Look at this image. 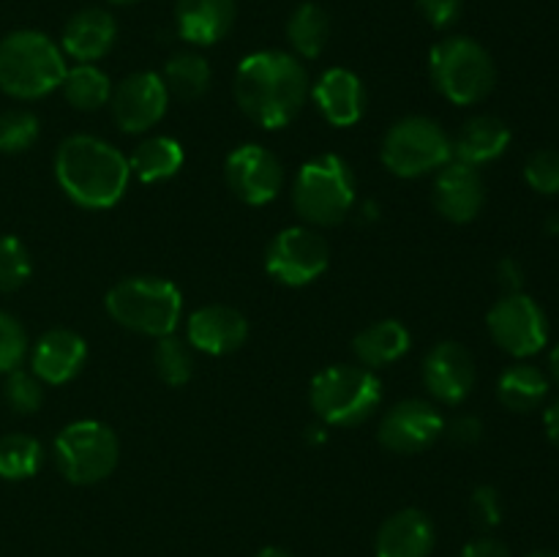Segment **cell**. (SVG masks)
Segmentation results:
<instances>
[{
	"label": "cell",
	"mask_w": 559,
	"mask_h": 557,
	"mask_svg": "<svg viewBox=\"0 0 559 557\" xmlns=\"http://www.w3.org/2000/svg\"><path fill=\"white\" fill-rule=\"evenodd\" d=\"M233 91L246 118L262 129H284L300 115L311 87L309 74L295 55L260 49L240 60Z\"/></svg>",
	"instance_id": "6da1fadb"
},
{
	"label": "cell",
	"mask_w": 559,
	"mask_h": 557,
	"mask_svg": "<svg viewBox=\"0 0 559 557\" xmlns=\"http://www.w3.org/2000/svg\"><path fill=\"white\" fill-rule=\"evenodd\" d=\"M55 178L71 202L104 211L123 200L129 189V158L93 134H71L55 153Z\"/></svg>",
	"instance_id": "7a4b0ae2"
},
{
	"label": "cell",
	"mask_w": 559,
	"mask_h": 557,
	"mask_svg": "<svg viewBox=\"0 0 559 557\" xmlns=\"http://www.w3.org/2000/svg\"><path fill=\"white\" fill-rule=\"evenodd\" d=\"M66 55L47 33L14 31L0 42V91L11 98H41L58 91L66 76Z\"/></svg>",
	"instance_id": "3957f363"
},
{
	"label": "cell",
	"mask_w": 559,
	"mask_h": 557,
	"mask_svg": "<svg viewBox=\"0 0 559 557\" xmlns=\"http://www.w3.org/2000/svg\"><path fill=\"white\" fill-rule=\"evenodd\" d=\"M104 309L126 331L162 339L178 328L183 317V295L167 278L129 276L109 287Z\"/></svg>",
	"instance_id": "277c9868"
},
{
	"label": "cell",
	"mask_w": 559,
	"mask_h": 557,
	"mask_svg": "<svg viewBox=\"0 0 559 557\" xmlns=\"http://www.w3.org/2000/svg\"><path fill=\"white\" fill-rule=\"evenodd\" d=\"M429 74L437 91L459 107L484 102L497 85V66L489 49L469 36H448L435 44Z\"/></svg>",
	"instance_id": "5b68a950"
},
{
	"label": "cell",
	"mask_w": 559,
	"mask_h": 557,
	"mask_svg": "<svg viewBox=\"0 0 559 557\" xmlns=\"http://www.w3.org/2000/svg\"><path fill=\"white\" fill-rule=\"evenodd\" d=\"M293 205L314 227H336L355 205V175L336 153H322L300 167L293 186Z\"/></svg>",
	"instance_id": "8992f818"
},
{
	"label": "cell",
	"mask_w": 559,
	"mask_h": 557,
	"mask_svg": "<svg viewBox=\"0 0 559 557\" xmlns=\"http://www.w3.org/2000/svg\"><path fill=\"white\" fill-rule=\"evenodd\" d=\"M309 402L322 424L360 426L380 407L382 382L366 366H328L311 380Z\"/></svg>",
	"instance_id": "52a82bcc"
},
{
	"label": "cell",
	"mask_w": 559,
	"mask_h": 557,
	"mask_svg": "<svg viewBox=\"0 0 559 557\" xmlns=\"http://www.w3.org/2000/svg\"><path fill=\"white\" fill-rule=\"evenodd\" d=\"M380 158L399 178H420L451 162L453 140L437 120L426 115H407L382 137Z\"/></svg>",
	"instance_id": "ba28073f"
},
{
	"label": "cell",
	"mask_w": 559,
	"mask_h": 557,
	"mask_svg": "<svg viewBox=\"0 0 559 557\" xmlns=\"http://www.w3.org/2000/svg\"><path fill=\"white\" fill-rule=\"evenodd\" d=\"M55 459L66 481L76 486H91L115 473L120 442L102 420H74L55 440Z\"/></svg>",
	"instance_id": "9c48e42d"
},
{
	"label": "cell",
	"mask_w": 559,
	"mask_h": 557,
	"mask_svg": "<svg viewBox=\"0 0 559 557\" xmlns=\"http://www.w3.org/2000/svg\"><path fill=\"white\" fill-rule=\"evenodd\" d=\"M486 328L500 349L513 358H530L549 342V322L538 300L527 293H506L486 315Z\"/></svg>",
	"instance_id": "30bf717a"
},
{
	"label": "cell",
	"mask_w": 559,
	"mask_h": 557,
	"mask_svg": "<svg viewBox=\"0 0 559 557\" xmlns=\"http://www.w3.org/2000/svg\"><path fill=\"white\" fill-rule=\"evenodd\" d=\"M325 238L309 227H287L271 238L265 249V271L287 287H306L328 268Z\"/></svg>",
	"instance_id": "8fae6325"
},
{
	"label": "cell",
	"mask_w": 559,
	"mask_h": 557,
	"mask_svg": "<svg viewBox=\"0 0 559 557\" xmlns=\"http://www.w3.org/2000/svg\"><path fill=\"white\" fill-rule=\"evenodd\" d=\"M445 435V418L437 410V404L426 399H402L393 404L380 420L377 440L382 448L393 453H420L435 446Z\"/></svg>",
	"instance_id": "7c38bea8"
},
{
	"label": "cell",
	"mask_w": 559,
	"mask_h": 557,
	"mask_svg": "<svg viewBox=\"0 0 559 557\" xmlns=\"http://www.w3.org/2000/svg\"><path fill=\"white\" fill-rule=\"evenodd\" d=\"M109 104H112V118L120 131L142 134L167 115L169 93L164 87L162 74H156V71H134V74L118 82V87L109 96Z\"/></svg>",
	"instance_id": "4fadbf2b"
},
{
	"label": "cell",
	"mask_w": 559,
	"mask_h": 557,
	"mask_svg": "<svg viewBox=\"0 0 559 557\" xmlns=\"http://www.w3.org/2000/svg\"><path fill=\"white\" fill-rule=\"evenodd\" d=\"M224 180L246 205H267L282 189V162L267 147L246 142L224 162Z\"/></svg>",
	"instance_id": "5bb4252c"
},
{
	"label": "cell",
	"mask_w": 559,
	"mask_h": 557,
	"mask_svg": "<svg viewBox=\"0 0 559 557\" xmlns=\"http://www.w3.org/2000/svg\"><path fill=\"white\" fill-rule=\"evenodd\" d=\"M431 202L437 213L453 224H469L480 216L486 205V183L478 167L451 162L435 175V189H431Z\"/></svg>",
	"instance_id": "9a60e30c"
},
{
	"label": "cell",
	"mask_w": 559,
	"mask_h": 557,
	"mask_svg": "<svg viewBox=\"0 0 559 557\" xmlns=\"http://www.w3.org/2000/svg\"><path fill=\"white\" fill-rule=\"evenodd\" d=\"M424 386L437 402L462 404L475 388V358L464 344L440 342L424 360Z\"/></svg>",
	"instance_id": "2e32d148"
},
{
	"label": "cell",
	"mask_w": 559,
	"mask_h": 557,
	"mask_svg": "<svg viewBox=\"0 0 559 557\" xmlns=\"http://www.w3.org/2000/svg\"><path fill=\"white\" fill-rule=\"evenodd\" d=\"M191 347L207 355H227L243 347L249 339V320L235 306L205 304L191 311L186 322Z\"/></svg>",
	"instance_id": "e0dca14e"
},
{
	"label": "cell",
	"mask_w": 559,
	"mask_h": 557,
	"mask_svg": "<svg viewBox=\"0 0 559 557\" xmlns=\"http://www.w3.org/2000/svg\"><path fill=\"white\" fill-rule=\"evenodd\" d=\"M87 360V342L71 328H49L31 349L33 375L47 386H63L82 371Z\"/></svg>",
	"instance_id": "ac0fdd59"
},
{
	"label": "cell",
	"mask_w": 559,
	"mask_h": 557,
	"mask_svg": "<svg viewBox=\"0 0 559 557\" xmlns=\"http://www.w3.org/2000/svg\"><path fill=\"white\" fill-rule=\"evenodd\" d=\"M311 96H314V104L320 107L322 118L331 126H338V129L355 126L364 118L366 91L355 71L333 66L314 82Z\"/></svg>",
	"instance_id": "d6986e66"
},
{
	"label": "cell",
	"mask_w": 559,
	"mask_h": 557,
	"mask_svg": "<svg viewBox=\"0 0 559 557\" xmlns=\"http://www.w3.org/2000/svg\"><path fill=\"white\" fill-rule=\"evenodd\" d=\"M435 522L420 508H402L380 524L374 538L377 557H429L435 549Z\"/></svg>",
	"instance_id": "ffe728a7"
},
{
	"label": "cell",
	"mask_w": 559,
	"mask_h": 557,
	"mask_svg": "<svg viewBox=\"0 0 559 557\" xmlns=\"http://www.w3.org/2000/svg\"><path fill=\"white\" fill-rule=\"evenodd\" d=\"M235 11V0H178L175 31L194 47H211L233 31Z\"/></svg>",
	"instance_id": "44dd1931"
},
{
	"label": "cell",
	"mask_w": 559,
	"mask_h": 557,
	"mask_svg": "<svg viewBox=\"0 0 559 557\" xmlns=\"http://www.w3.org/2000/svg\"><path fill=\"white\" fill-rule=\"evenodd\" d=\"M115 38H118V22L109 11L82 9L66 22L60 47L76 63H93L115 47Z\"/></svg>",
	"instance_id": "7402d4cb"
},
{
	"label": "cell",
	"mask_w": 559,
	"mask_h": 557,
	"mask_svg": "<svg viewBox=\"0 0 559 557\" xmlns=\"http://www.w3.org/2000/svg\"><path fill=\"white\" fill-rule=\"evenodd\" d=\"M508 145H511V129L506 120L497 115H475L453 137V158L469 167H480L500 158Z\"/></svg>",
	"instance_id": "603a6c76"
},
{
	"label": "cell",
	"mask_w": 559,
	"mask_h": 557,
	"mask_svg": "<svg viewBox=\"0 0 559 557\" xmlns=\"http://www.w3.org/2000/svg\"><path fill=\"white\" fill-rule=\"evenodd\" d=\"M409 344L413 336L404 322L377 320L353 339V353L366 369H382L402 360L409 353Z\"/></svg>",
	"instance_id": "cb8c5ba5"
},
{
	"label": "cell",
	"mask_w": 559,
	"mask_h": 557,
	"mask_svg": "<svg viewBox=\"0 0 559 557\" xmlns=\"http://www.w3.org/2000/svg\"><path fill=\"white\" fill-rule=\"evenodd\" d=\"M549 388V375L540 366L519 360V364L508 366L497 380V399L511 413H533L546 402Z\"/></svg>",
	"instance_id": "d4e9b609"
},
{
	"label": "cell",
	"mask_w": 559,
	"mask_h": 557,
	"mask_svg": "<svg viewBox=\"0 0 559 557\" xmlns=\"http://www.w3.org/2000/svg\"><path fill=\"white\" fill-rule=\"evenodd\" d=\"M183 162L186 153L178 140H173V137H147L131 151L129 169L142 183H158V180L178 175Z\"/></svg>",
	"instance_id": "484cf974"
},
{
	"label": "cell",
	"mask_w": 559,
	"mask_h": 557,
	"mask_svg": "<svg viewBox=\"0 0 559 557\" xmlns=\"http://www.w3.org/2000/svg\"><path fill=\"white\" fill-rule=\"evenodd\" d=\"M211 63L200 52H175L162 69V82L167 93L183 98V102L205 96V91L211 87Z\"/></svg>",
	"instance_id": "4316f807"
},
{
	"label": "cell",
	"mask_w": 559,
	"mask_h": 557,
	"mask_svg": "<svg viewBox=\"0 0 559 557\" xmlns=\"http://www.w3.org/2000/svg\"><path fill=\"white\" fill-rule=\"evenodd\" d=\"M63 98L80 112H96L112 96L109 76L93 63H76L66 69L63 82H60Z\"/></svg>",
	"instance_id": "83f0119b"
},
{
	"label": "cell",
	"mask_w": 559,
	"mask_h": 557,
	"mask_svg": "<svg viewBox=\"0 0 559 557\" xmlns=\"http://www.w3.org/2000/svg\"><path fill=\"white\" fill-rule=\"evenodd\" d=\"M331 36V20L317 3H300L287 20L289 47L295 58H320Z\"/></svg>",
	"instance_id": "f1b7e54d"
},
{
	"label": "cell",
	"mask_w": 559,
	"mask_h": 557,
	"mask_svg": "<svg viewBox=\"0 0 559 557\" xmlns=\"http://www.w3.org/2000/svg\"><path fill=\"white\" fill-rule=\"evenodd\" d=\"M44 462V448L31 435L0 437V478L25 481L38 473Z\"/></svg>",
	"instance_id": "f546056e"
},
{
	"label": "cell",
	"mask_w": 559,
	"mask_h": 557,
	"mask_svg": "<svg viewBox=\"0 0 559 557\" xmlns=\"http://www.w3.org/2000/svg\"><path fill=\"white\" fill-rule=\"evenodd\" d=\"M153 364H156L158 377L167 382L169 388H180L191 380L194 375V355H191L189 344L178 336H162L153 349Z\"/></svg>",
	"instance_id": "4dcf8cb0"
},
{
	"label": "cell",
	"mask_w": 559,
	"mask_h": 557,
	"mask_svg": "<svg viewBox=\"0 0 559 557\" xmlns=\"http://www.w3.org/2000/svg\"><path fill=\"white\" fill-rule=\"evenodd\" d=\"M33 273V260L27 246L14 235L0 238V293H14L25 287Z\"/></svg>",
	"instance_id": "1f68e13d"
},
{
	"label": "cell",
	"mask_w": 559,
	"mask_h": 557,
	"mask_svg": "<svg viewBox=\"0 0 559 557\" xmlns=\"http://www.w3.org/2000/svg\"><path fill=\"white\" fill-rule=\"evenodd\" d=\"M36 115L31 109H5L0 112V153H25L38 140Z\"/></svg>",
	"instance_id": "d6a6232c"
},
{
	"label": "cell",
	"mask_w": 559,
	"mask_h": 557,
	"mask_svg": "<svg viewBox=\"0 0 559 557\" xmlns=\"http://www.w3.org/2000/svg\"><path fill=\"white\" fill-rule=\"evenodd\" d=\"M3 399L16 415H33L44 402L41 380H38L33 371H25V369L9 371L3 386Z\"/></svg>",
	"instance_id": "836d02e7"
},
{
	"label": "cell",
	"mask_w": 559,
	"mask_h": 557,
	"mask_svg": "<svg viewBox=\"0 0 559 557\" xmlns=\"http://www.w3.org/2000/svg\"><path fill=\"white\" fill-rule=\"evenodd\" d=\"M524 180L530 189L544 197L559 194V151L557 147H538L524 164Z\"/></svg>",
	"instance_id": "e575fe53"
},
{
	"label": "cell",
	"mask_w": 559,
	"mask_h": 557,
	"mask_svg": "<svg viewBox=\"0 0 559 557\" xmlns=\"http://www.w3.org/2000/svg\"><path fill=\"white\" fill-rule=\"evenodd\" d=\"M27 355V333L9 311H0V375L20 369Z\"/></svg>",
	"instance_id": "d590c367"
},
{
	"label": "cell",
	"mask_w": 559,
	"mask_h": 557,
	"mask_svg": "<svg viewBox=\"0 0 559 557\" xmlns=\"http://www.w3.org/2000/svg\"><path fill=\"white\" fill-rule=\"evenodd\" d=\"M469 517L480 530H491L502 522V500L495 486H478L469 495Z\"/></svg>",
	"instance_id": "8d00e7d4"
},
{
	"label": "cell",
	"mask_w": 559,
	"mask_h": 557,
	"mask_svg": "<svg viewBox=\"0 0 559 557\" xmlns=\"http://www.w3.org/2000/svg\"><path fill=\"white\" fill-rule=\"evenodd\" d=\"M462 5L464 0H418L420 16L437 31H448L451 25H456L462 16Z\"/></svg>",
	"instance_id": "74e56055"
},
{
	"label": "cell",
	"mask_w": 559,
	"mask_h": 557,
	"mask_svg": "<svg viewBox=\"0 0 559 557\" xmlns=\"http://www.w3.org/2000/svg\"><path fill=\"white\" fill-rule=\"evenodd\" d=\"M445 431L459 446H475L484 437V424L475 415H459V418H453L451 426H445Z\"/></svg>",
	"instance_id": "f35d334b"
},
{
	"label": "cell",
	"mask_w": 559,
	"mask_h": 557,
	"mask_svg": "<svg viewBox=\"0 0 559 557\" xmlns=\"http://www.w3.org/2000/svg\"><path fill=\"white\" fill-rule=\"evenodd\" d=\"M497 282L506 293H522V284H524V268L519 265L513 257H502L497 262Z\"/></svg>",
	"instance_id": "ab89813d"
},
{
	"label": "cell",
	"mask_w": 559,
	"mask_h": 557,
	"mask_svg": "<svg viewBox=\"0 0 559 557\" xmlns=\"http://www.w3.org/2000/svg\"><path fill=\"white\" fill-rule=\"evenodd\" d=\"M462 557H511V549L502 541L484 535V538L469 541L462 549Z\"/></svg>",
	"instance_id": "60d3db41"
},
{
	"label": "cell",
	"mask_w": 559,
	"mask_h": 557,
	"mask_svg": "<svg viewBox=\"0 0 559 557\" xmlns=\"http://www.w3.org/2000/svg\"><path fill=\"white\" fill-rule=\"evenodd\" d=\"M544 426H546V435H549V440L559 448V399L555 404H549V407H546Z\"/></svg>",
	"instance_id": "b9f144b4"
},
{
	"label": "cell",
	"mask_w": 559,
	"mask_h": 557,
	"mask_svg": "<svg viewBox=\"0 0 559 557\" xmlns=\"http://www.w3.org/2000/svg\"><path fill=\"white\" fill-rule=\"evenodd\" d=\"M549 382L559 388V344L549 353Z\"/></svg>",
	"instance_id": "7bdbcfd3"
},
{
	"label": "cell",
	"mask_w": 559,
	"mask_h": 557,
	"mask_svg": "<svg viewBox=\"0 0 559 557\" xmlns=\"http://www.w3.org/2000/svg\"><path fill=\"white\" fill-rule=\"evenodd\" d=\"M257 557H293L287 549H282V546H265V549L257 552Z\"/></svg>",
	"instance_id": "ee69618b"
},
{
	"label": "cell",
	"mask_w": 559,
	"mask_h": 557,
	"mask_svg": "<svg viewBox=\"0 0 559 557\" xmlns=\"http://www.w3.org/2000/svg\"><path fill=\"white\" fill-rule=\"evenodd\" d=\"M527 557H559V552H551V549H538V552H530Z\"/></svg>",
	"instance_id": "f6af8a7d"
},
{
	"label": "cell",
	"mask_w": 559,
	"mask_h": 557,
	"mask_svg": "<svg viewBox=\"0 0 559 557\" xmlns=\"http://www.w3.org/2000/svg\"><path fill=\"white\" fill-rule=\"evenodd\" d=\"M109 3H118V5H129V3H136V0H109Z\"/></svg>",
	"instance_id": "bcb514c9"
}]
</instances>
